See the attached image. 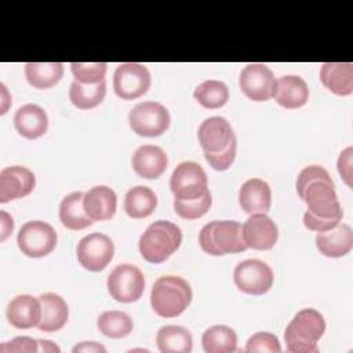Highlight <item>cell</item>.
<instances>
[{
  "label": "cell",
  "instance_id": "obj_1",
  "mask_svg": "<svg viewBox=\"0 0 353 353\" xmlns=\"http://www.w3.org/2000/svg\"><path fill=\"white\" fill-rule=\"evenodd\" d=\"M298 196L306 203L307 211L317 218H341L338 196L334 189V182L325 168L321 165L305 167L296 178Z\"/></svg>",
  "mask_w": 353,
  "mask_h": 353
},
{
  "label": "cell",
  "instance_id": "obj_2",
  "mask_svg": "<svg viewBox=\"0 0 353 353\" xmlns=\"http://www.w3.org/2000/svg\"><path fill=\"white\" fill-rule=\"evenodd\" d=\"M192 288L189 283L179 276L159 277L150 292V305L156 314L172 319L185 312L192 302Z\"/></svg>",
  "mask_w": 353,
  "mask_h": 353
},
{
  "label": "cell",
  "instance_id": "obj_3",
  "mask_svg": "<svg viewBox=\"0 0 353 353\" xmlns=\"http://www.w3.org/2000/svg\"><path fill=\"white\" fill-rule=\"evenodd\" d=\"M325 331V320L320 312L307 307L299 310L284 331L287 350L292 353H316L317 342Z\"/></svg>",
  "mask_w": 353,
  "mask_h": 353
},
{
  "label": "cell",
  "instance_id": "obj_4",
  "mask_svg": "<svg viewBox=\"0 0 353 353\" xmlns=\"http://www.w3.org/2000/svg\"><path fill=\"white\" fill-rule=\"evenodd\" d=\"M182 232L170 221H156L142 233L138 247L139 252L150 263H161L168 259L181 245Z\"/></svg>",
  "mask_w": 353,
  "mask_h": 353
},
{
  "label": "cell",
  "instance_id": "obj_5",
  "mask_svg": "<svg viewBox=\"0 0 353 353\" xmlns=\"http://www.w3.org/2000/svg\"><path fill=\"white\" fill-rule=\"evenodd\" d=\"M199 243L210 255H225L243 252L248 247L243 239V226L236 221H212L203 226Z\"/></svg>",
  "mask_w": 353,
  "mask_h": 353
},
{
  "label": "cell",
  "instance_id": "obj_6",
  "mask_svg": "<svg viewBox=\"0 0 353 353\" xmlns=\"http://www.w3.org/2000/svg\"><path fill=\"white\" fill-rule=\"evenodd\" d=\"M176 200H194L208 192V179L203 167L194 161L179 163L170 179Z\"/></svg>",
  "mask_w": 353,
  "mask_h": 353
},
{
  "label": "cell",
  "instance_id": "obj_7",
  "mask_svg": "<svg viewBox=\"0 0 353 353\" xmlns=\"http://www.w3.org/2000/svg\"><path fill=\"white\" fill-rule=\"evenodd\" d=\"M128 121L135 134L153 138L165 132L170 125V113L161 103L146 101L135 105L131 109Z\"/></svg>",
  "mask_w": 353,
  "mask_h": 353
},
{
  "label": "cell",
  "instance_id": "obj_8",
  "mask_svg": "<svg viewBox=\"0 0 353 353\" xmlns=\"http://www.w3.org/2000/svg\"><path fill=\"white\" fill-rule=\"evenodd\" d=\"M17 243L26 256L41 258L55 248L57 232L44 221H29L19 229Z\"/></svg>",
  "mask_w": 353,
  "mask_h": 353
},
{
  "label": "cell",
  "instance_id": "obj_9",
  "mask_svg": "<svg viewBox=\"0 0 353 353\" xmlns=\"http://www.w3.org/2000/svg\"><path fill=\"white\" fill-rule=\"evenodd\" d=\"M145 288V279L142 272L131 265H117L108 276V291L117 302H135L141 298Z\"/></svg>",
  "mask_w": 353,
  "mask_h": 353
},
{
  "label": "cell",
  "instance_id": "obj_10",
  "mask_svg": "<svg viewBox=\"0 0 353 353\" xmlns=\"http://www.w3.org/2000/svg\"><path fill=\"white\" fill-rule=\"evenodd\" d=\"M273 270L261 259H245L233 272L236 287L250 295H263L273 285Z\"/></svg>",
  "mask_w": 353,
  "mask_h": 353
},
{
  "label": "cell",
  "instance_id": "obj_11",
  "mask_svg": "<svg viewBox=\"0 0 353 353\" xmlns=\"http://www.w3.org/2000/svg\"><path fill=\"white\" fill-rule=\"evenodd\" d=\"M150 87V73L148 68L137 62L120 63L113 74V88L117 97L130 101L148 92Z\"/></svg>",
  "mask_w": 353,
  "mask_h": 353
},
{
  "label": "cell",
  "instance_id": "obj_12",
  "mask_svg": "<svg viewBox=\"0 0 353 353\" xmlns=\"http://www.w3.org/2000/svg\"><path fill=\"white\" fill-rule=\"evenodd\" d=\"M79 263L90 272L103 270L113 258L114 244L112 239L103 233H91L84 236L77 244Z\"/></svg>",
  "mask_w": 353,
  "mask_h": 353
},
{
  "label": "cell",
  "instance_id": "obj_13",
  "mask_svg": "<svg viewBox=\"0 0 353 353\" xmlns=\"http://www.w3.org/2000/svg\"><path fill=\"white\" fill-rule=\"evenodd\" d=\"M239 84L248 99L262 102L273 98L276 79L265 63H250L241 70Z\"/></svg>",
  "mask_w": 353,
  "mask_h": 353
},
{
  "label": "cell",
  "instance_id": "obj_14",
  "mask_svg": "<svg viewBox=\"0 0 353 353\" xmlns=\"http://www.w3.org/2000/svg\"><path fill=\"white\" fill-rule=\"evenodd\" d=\"M199 142L204 153H219L236 141L229 121L221 116L205 119L199 127Z\"/></svg>",
  "mask_w": 353,
  "mask_h": 353
},
{
  "label": "cell",
  "instance_id": "obj_15",
  "mask_svg": "<svg viewBox=\"0 0 353 353\" xmlns=\"http://www.w3.org/2000/svg\"><path fill=\"white\" fill-rule=\"evenodd\" d=\"M279 237L277 226L265 212L251 214L243 225V239L247 247L265 251L273 248Z\"/></svg>",
  "mask_w": 353,
  "mask_h": 353
},
{
  "label": "cell",
  "instance_id": "obj_16",
  "mask_svg": "<svg viewBox=\"0 0 353 353\" xmlns=\"http://www.w3.org/2000/svg\"><path fill=\"white\" fill-rule=\"evenodd\" d=\"M36 185L34 174L22 165L6 167L0 172V203L28 196Z\"/></svg>",
  "mask_w": 353,
  "mask_h": 353
},
{
  "label": "cell",
  "instance_id": "obj_17",
  "mask_svg": "<svg viewBox=\"0 0 353 353\" xmlns=\"http://www.w3.org/2000/svg\"><path fill=\"white\" fill-rule=\"evenodd\" d=\"M7 319L15 328L28 330L37 327L41 319L40 301L28 294L14 296L7 306Z\"/></svg>",
  "mask_w": 353,
  "mask_h": 353
},
{
  "label": "cell",
  "instance_id": "obj_18",
  "mask_svg": "<svg viewBox=\"0 0 353 353\" xmlns=\"http://www.w3.org/2000/svg\"><path fill=\"white\" fill-rule=\"evenodd\" d=\"M134 171L146 179L159 178L167 168L168 159L165 152L156 145H142L132 154Z\"/></svg>",
  "mask_w": 353,
  "mask_h": 353
},
{
  "label": "cell",
  "instance_id": "obj_19",
  "mask_svg": "<svg viewBox=\"0 0 353 353\" xmlns=\"http://www.w3.org/2000/svg\"><path fill=\"white\" fill-rule=\"evenodd\" d=\"M316 247L320 254L331 258L346 255L353 247V230L346 223H338L330 230L319 232Z\"/></svg>",
  "mask_w": 353,
  "mask_h": 353
},
{
  "label": "cell",
  "instance_id": "obj_20",
  "mask_svg": "<svg viewBox=\"0 0 353 353\" xmlns=\"http://www.w3.org/2000/svg\"><path fill=\"white\" fill-rule=\"evenodd\" d=\"M239 201L243 211L247 214H266L272 204L270 186L261 178H251L241 185L239 192Z\"/></svg>",
  "mask_w": 353,
  "mask_h": 353
},
{
  "label": "cell",
  "instance_id": "obj_21",
  "mask_svg": "<svg viewBox=\"0 0 353 353\" xmlns=\"http://www.w3.org/2000/svg\"><path fill=\"white\" fill-rule=\"evenodd\" d=\"M83 205L85 214L95 221H108L113 218L117 207V197L113 189L108 186H94L84 193Z\"/></svg>",
  "mask_w": 353,
  "mask_h": 353
},
{
  "label": "cell",
  "instance_id": "obj_22",
  "mask_svg": "<svg viewBox=\"0 0 353 353\" xmlns=\"http://www.w3.org/2000/svg\"><path fill=\"white\" fill-rule=\"evenodd\" d=\"M273 98L280 106L285 109H298L307 102L309 88L306 81L299 76H283L276 80Z\"/></svg>",
  "mask_w": 353,
  "mask_h": 353
},
{
  "label": "cell",
  "instance_id": "obj_23",
  "mask_svg": "<svg viewBox=\"0 0 353 353\" xmlns=\"http://www.w3.org/2000/svg\"><path fill=\"white\" fill-rule=\"evenodd\" d=\"M320 80L324 87L336 95H350L353 92V63L325 62L320 69Z\"/></svg>",
  "mask_w": 353,
  "mask_h": 353
},
{
  "label": "cell",
  "instance_id": "obj_24",
  "mask_svg": "<svg viewBox=\"0 0 353 353\" xmlns=\"http://www.w3.org/2000/svg\"><path fill=\"white\" fill-rule=\"evenodd\" d=\"M15 130L28 139H36L47 132L48 117L43 108L34 103L21 106L14 116Z\"/></svg>",
  "mask_w": 353,
  "mask_h": 353
},
{
  "label": "cell",
  "instance_id": "obj_25",
  "mask_svg": "<svg viewBox=\"0 0 353 353\" xmlns=\"http://www.w3.org/2000/svg\"><path fill=\"white\" fill-rule=\"evenodd\" d=\"M41 305V319L37 328L44 332L61 330L69 317V309L65 299L54 292H46L39 296Z\"/></svg>",
  "mask_w": 353,
  "mask_h": 353
},
{
  "label": "cell",
  "instance_id": "obj_26",
  "mask_svg": "<svg viewBox=\"0 0 353 353\" xmlns=\"http://www.w3.org/2000/svg\"><path fill=\"white\" fill-rule=\"evenodd\" d=\"M84 193L73 192L62 199L59 204V221L70 230H81L94 223V221L85 214Z\"/></svg>",
  "mask_w": 353,
  "mask_h": 353
},
{
  "label": "cell",
  "instance_id": "obj_27",
  "mask_svg": "<svg viewBox=\"0 0 353 353\" xmlns=\"http://www.w3.org/2000/svg\"><path fill=\"white\" fill-rule=\"evenodd\" d=\"M156 343L161 353H189L193 339L185 327L164 325L157 331Z\"/></svg>",
  "mask_w": 353,
  "mask_h": 353
},
{
  "label": "cell",
  "instance_id": "obj_28",
  "mask_svg": "<svg viewBox=\"0 0 353 353\" xmlns=\"http://www.w3.org/2000/svg\"><path fill=\"white\" fill-rule=\"evenodd\" d=\"M157 205V197L154 192L148 186H134L124 197V210L128 216L134 219H142L153 214Z\"/></svg>",
  "mask_w": 353,
  "mask_h": 353
},
{
  "label": "cell",
  "instance_id": "obj_29",
  "mask_svg": "<svg viewBox=\"0 0 353 353\" xmlns=\"http://www.w3.org/2000/svg\"><path fill=\"white\" fill-rule=\"evenodd\" d=\"M63 74V63L61 62H28L25 65V76L34 88H50L55 85Z\"/></svg>",
  "mask_w": 353,
  "mask_h": 353
},
{
  "label": "cell",
  "instance_id": "obj_30",
  "mask_svg": "<svg viewBox=\"0 0 353 353\" xmlns=\"http://www.w3.org/2000/svg\"><path fill=\"white\" fill-rule=\"evenodd\" d=\"M201 343L207 353H230L237 350V335L228 325H212L204 331Z\"/></svg>",
  "mask_w": 353,
  "mask_h": 353
},
{
  "label": "cell",
  "instance_id": "obj_31",
  "mask_svg": "<svg viewBox=\"0 0 353 353\" xmlns=\"http://www.w3.org/2000/svg\"><path fill=\"white\" fill-rule=\"evenodd\" d=\"M106 94V83L99 81L97 84H83L79 81H73L69 88L70 102L81 110L92 109L98 106Z\"/></svg>",
  "mask_w": 353,
  "mask_h": 353
},
{
  "label": "cell",
  "instance_id": "obj_32",
  "mask_svg": "<svg viewBox=\"0 0 353 353\" xmlns=\"http://www.w3.org/2000/svg\"><path fill=\"white\" fill-rule=\"evenodd\" d=\"M98 330L109 338H124L132 331V319L120 310H106L97 320Z\"/></svg>",
  "mask_w": 353,
  "mask_h": 353
},
{
  "label": "cell",
  "instance_id": "obj_33",
  "mask_svg": "<svg viewBox=\"0 0 353 353\" xmlns=\"http://www.w3.org/2000/svg\"><path fill=\"white\" fill-rule=\"evenodd\" d=\"M194 99L207 109H218L229 99V88L219 80H205L194 88Z\"/></svg>",
  "mask_w": 353,
  "mask_h": 353
},
{
  "label": "cell",
  "instance_id": "obj_34",
  "mask_svg": "<svg viewBox=\"0 0 353 353\" xmlns=\"http://www.w3.org/2000/svg\"><path fill=\"white\" fill-rule=\"evenodd\" d=\"M70 69L76 81L83 84H97L105 80L108 65L105 62H72Z\"/></svg>",
  "mask_w": 353,
  "mask_h": 353
},
{
  "label": "cell",
  "instance_id": "obj_35",
  "mask_svg": "<svg viewBox=\"0 0 353 353\" xmlns=\"http://www.w3.org/2000/svg\"><path fill=\"white\" fill-rule=\"evenodd\" d=\"M211 194L207 192L199 199L194 200H174L175 212L183 219H197L203 216L211 207Z\"/></svg>",
  "mask_w": 353,
  "mask_h": 353
},
{
  "label": "cell",
  "instance_id": "obj_36",
  "mask_svg": "<svg viewBox=\"0 0 353 353\" xmlns=\"http://www.w3.org/2000/svg\"><path fill=\"white\" fill-rule=\"evenodd\" d=\"M244 352H248V353H254V352L279 353V352H281V346L274 334L261 331V332H256L250 336Z\"/></svg>",
  "mask_w": 353,
  "mask_h": 353
},
{
  "label": "cell",
  "instance_id": "obj_37",
  "mask_svg": "<svg viewBox=\"0 0 353 353\" xmlns=\"http://www.w3.org/2000/svg\"><path fill=\"white\" fill-rule=\"evenodd\" d=\"M236 149H237V143L236 141L232 142L229 145L228 149H225L223 152L219 153H204L205 160L210 163V165L216 170V171H225L228 170L232 163L234 161L236 157Z\"/></svg>",
  "mask_w": 353,
  "mask_h": 353
},
{
  "label": "cell",
  "instance_id": "obj_38",
  "mask_svg": "<svg viewBox=\"0 0 353 353\" xmlns=\"http://www.w3.org/2000/svg\"><path fill=\"white\" fill-rule=\"evenodd\" d=\"M1 353H33L39 352V341H34L29 336H17L10 342H4L0 345Z\"/></svg>",
  "mask_w": 353,
  "mask_h": 353
},
{
  "label": "cell",
  "instance_id": "obj_39",
  "mask_svg": "<svg viewBox=\"0 0 353 353\" xmlns=\"http://www.w3.org/2000/svg\"><path fill=\"white\" fill-rule=\"evenodd\" d=\"M341 222V218H317L309 211L303 214V223L307 229L316 230V232H324L330 230L334 226H336Z\"/></svg>",
  "mask_w": 353,
  "mask_h": 353
},
{
  "label": "cell",
  "instance_id": "obj_40",
  "mask_svg": "<svg viewBox=\"0 0 353 353\" xmlns=\"http://www.w3.org/2000/svg\"><path fill=\"white\" fill-rule=\"evenodd\" d=\"M352 156L353 149L349 146L338 157V171L349 188H352Z\"/></svg>",
  "mask_w": 353,
  "mask_h": 353
},
{
  "label": "cell",
  "instance_id": "obj_41",
  "mask_svg": "<svg viewBox=\"0 0 353 353\" xmlns=\"http://www.w3.org/2000/svg\"><path fill=\"white\" fill-rule=\"evenodd\" d=\"M0 241H4L14 229V221L11 215H8L6 211H0Z\"/></svg>",
  "mask_w": 353,
  "mask_h": 353
},
{
  "label": "cell",
  "instance_id": "obj_42",
  "mask_svg": "<svg viewBox=\"0 0 353 353\" xmlns=\"http://www.w3.org/2000/svg\"><path fill=\"white\" fill-rule=\"evenodd\" d=\"M72 352H84V353H91V352H106V347L97 343V342H81L79 345H76Z\"/></svg>",
  "mask_w": 353,
  "mask_h": 353
},
{
  "label": "cell",
  "instance_id": "obj_43",
  "mask_svg": "<svg viewBox=\"0 0 353 353\" xmlns=\"http://www.w3.org/2000/svg\"><path fill=\"white\" fill-rule=\"evenodd\" d=\"M59 347L57 345H54L51 341H44V339H40L39 341V352H57L59 353Z\"/></svg>",
  "mask_w": 353,
  "mask_h": 353
}]
</instances>
